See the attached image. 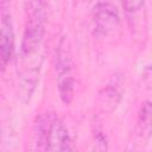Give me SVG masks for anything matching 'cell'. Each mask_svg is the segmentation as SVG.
I'll use <instances>...</instances> for the list:
<instances>
[{"label":"cell","instance_id":"cell-1","mask_svg":"<svg viewBox=\"0 0 152 152\" xmlns=\"http://www.w3.org/2000/svg\"><path fill=\"white\" fill-rule=\"evenodd\" d=\"M26 21L20 46L19 74L39 75L42 65L40 50L45 36V18L46 4L43 1L25 2Z\"/></svg>","mask_w":152,"mask_h":152},{"label":"cell","instance_id":"cell-2","mask_svg":"<svg viewBox=\"0 0 152 152\" xmlns=\"http://www.w3.org/2000/svg\"><path fill=\"white\" fill-rule=\"evenodd\" d=\"M55 70L57 75V87L59 97L68 104L71 102L75 93V78L72 75V61L68 40L63 37L59 39L53 56Z\"/></svg>","mask_w":152,"mask_h":152},{"label":"cell","instance_id":"cell-3","mask_svg":"<svg viewBox=\"0 0 152 152\" xmlns=\"http://www.w3.org/2000/svg\"><path fill=\"white\" fill-rule=\"evenodd\" d=\"M93 20L95 34L107 36L113 32L120 21L118 7L112 2H97L93 7Z\"/></svg>","mask_w":152,"mask_h":152},{"label":"cell","instance_id":"cell-4","mask_svg":"<svg viewBox=\"0 0 152 152\" xmlns=\"http://www.w3.org/2000/svg\"><path fill=\"white\" fill-rule=\"evenodd\" d=\"M0 52L1 68L5 70L14 52V31L12 17L5 1L0 4Z\"/></svg>","mask_w":152,"mask_h":152},{"label":"cell","instance_id":"cell-5","mask_svg":"<svg viewBox=\"0 0 152 152\" xmlns=\"http://www.w3.org/2000/svg\"><path fill=\"white\" fill-rule=\"evenodd\" d=\"M135 133L142 140H147L152 135V101L142 103L138 114Z\"/></svg>","mask_w":152,"mask_h":152},{"label":"cell","instance_id":"cell-6","mask_svg":"<svg viewBox=\"0 0 152 152\" xmlns=\"http://www.w3.org/2000/svg\"><path fill=\"white\" fill-rule=\"evenodd\" d=\"M93 152H107V141L104 135L101 132H97L95 135Z\"/></svg>","mask_w":152,"mask_h":152}]
</instances>
